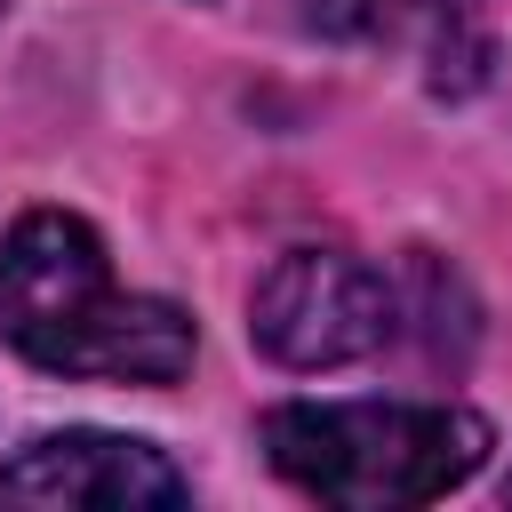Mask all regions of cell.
<instances>
[{
  "label": "cell",
  "instance_id": "obj_1",
  "mask_svg": "<svg viewBox=\"0 0 512 512\" xmlns=\"http://www.w3.org/2000/svg\"><path fill=\"white\" fill-rule=\"evenodd\" d=\"M0 336L48 376L176 384L192 368V312L112 280L88 216L32 208L0 240Z\"/></svg>",
  "mask_w": 512,
  "mask_h": 512
},
{
  "label": "cell",
  "instance_id": "obj_2",
  "mask_svg": "<svg viewBox=\"0 0 512 512\" xmlns=\"http://www.w3.org/2000/svg\"><path fill=\"white\" fill-rule=\"evenodd\" d=\"M264 456L320 504L392 512L464 488L488 464V424L456 400H288L264 416Z\"/></svg>",
  "mask_w": 512,
  "mask_h": 512
},
{
  "label": "cell",
  "instance_id": "obj_3",
  "mask_svg": "<svg viewBox=\"0 0 512 512\" xmlns=\"http://www.w3.org/2000/svg\"><path fill=\"white\" fill-rule=\"evenodd\" d=\"M248 336L280 368H344L400 336V288L352 248H288L248 296Z\"/></svg>",
  "mask_w": 512,
  "mask_h": 512
},
{
  "label": "cell",
  "instance_id": "obj_4",
  "mask_svg": "<svg viewBox=\"0 0 512 512\" xmlns=\"http://www.w3.org/2000/svg\"><path fill=\"white\" fill-rule=\"evenodd\" d=\"M192 480L128 432H40L0 464V504H64V512H168L184 504Z\"/></svg>",
  "mask_w": 512,
  "mask_h": 512
},
{
  "label": "cell",
  "instance_id": "obj_5",
  "mask_svg": "<svg viewBox=\"0 0 512 512\" xmlns=\"http://www.w3.org/2000/svg\"><path fill=\"white\" fill-rule=\"evenodd\" d=\"M416 48L424 80L440 96H472L488 80V0H416Z\"/></svg>",
  "mask_w": 512,
  "mask_h": 512
},
{
  "label": "cell",
  "instance_id": "obj_6",
  "mask_svg": "<svg viewBox=\"0 0 512 512\" xmlns=\"http://www.w3.org/2000/svg\"><path fill=\"white\" fill-rule=\"evenodd\" d=\"M288 8H296V24L320 32V40H360V32L384 24V0H288Z\"/></svg>",
  "mask_w": 512,
  "mask_h": 512
},
{
  "label": "cell",
  "instance_id": "obj_7",
  "mask_svg": "<svg viewBox=\"0 0 512 512\" xmlns=\"http://www.w3.org/2000/svg\"><path fill=\"white\" fill-rule=\"evenodd\" d=\"M0 8H8V0H0Z\"/></svg>",
  "mask_w": 512,
  "mask_h": 512
}]
</instances>
